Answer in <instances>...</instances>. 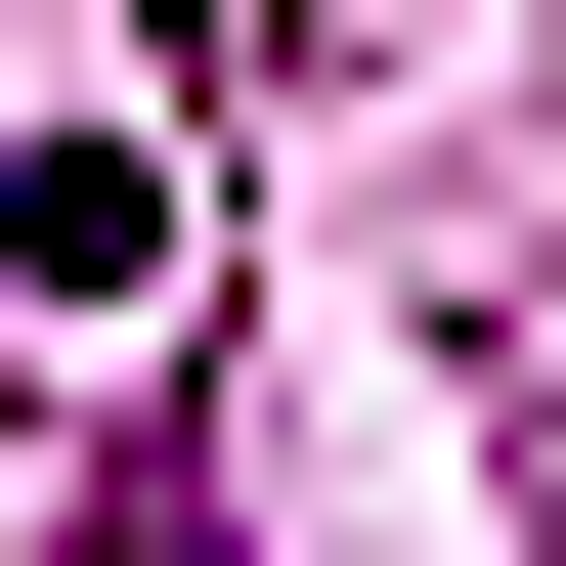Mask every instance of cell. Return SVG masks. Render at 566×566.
I'll use <instances>...</instances> for the list:
<instances>
[{
	"instance_id": "6da1fadb",
	"label": "cell",
	"mask_w": 566,
	"mask_h": 566,
	"mask_svg": "<svg viewBox=\"0 0 566 566\" xmlns=\"http://www.w3.org/2000/svg\"><path fill=\"white\" fill-rule=\"evenodd\" d=\"M87 566H218V480H175V436H87Z\"/></svg>"
}]
</instances>
